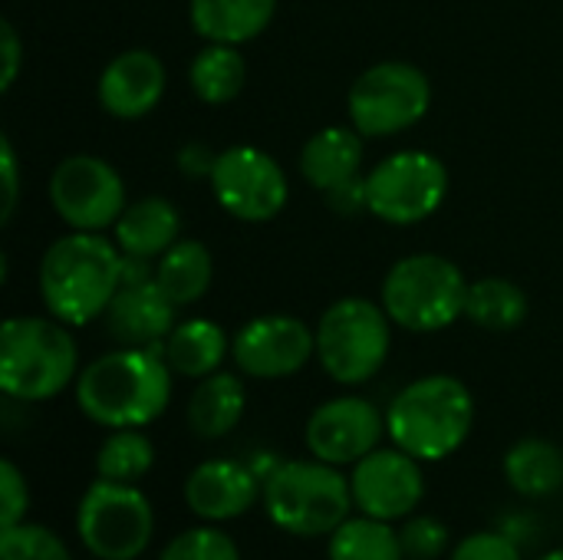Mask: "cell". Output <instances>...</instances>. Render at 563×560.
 <instances>
[{
    "instance_id": "obj_11",
    "label": "cell",
    "mask_w": 563,
    "mask_h": 560,
    "mask_svg": "<svg viewBox=\"0 0 563 560\" xmlns=\"http://www.w3.org/2000/svg\"><path fill=\"white\" fill-rule=\"evenodd\" d=\"M46 195L56 218L69 231H96V234L115 228L119 215L129 205L125 178L119 175V168L102 155H89V152L59 158L49 175Z\"/></svg>"
},
{
    "instance_id": "obj_26",
    "label": "cell",
    "mask_w": 563,
    "mask_h": 560,
    "mask_svg": "<svg viewBox=\"0 0 563 560\" xmlns=\"http://www.w3.org/2000/svg\"><path fill=\"white\" fill-rule=\"evenodd\" d=\"M244 83H247V63L241 56V46L205 43L188 66V86L195 99L205 106L234 102L244 92Z\"/></svg>"
},
{
    "instance_id": "obj_22",
    "label": "cell",
    "mask_w": 563,
    "mask_h": 560,
    "mask_svg": "<svg viewBox=\"0 0 563 560\" xmlns=\"http://www.w3.org/2000/svg\"><path fill=\"white\" fill-rule=\"evenodd\" d=\"M277 13V0H188L191 30L205 43L244 46L257 40Z\"/></svg>"
},
{
    "instance_id": "obj_19",
    "label": "cell",
    "mask_w": 563,
    "mask_h": 560,
    "mask_svg": "<svg viewBox=\"0 0 563 560\" xmlns=\"http://www.w3.org/2000/svg\"><path fill=\"white\" fill-rule=\"evenodd\" d=\"M363 162H366V139L353 125H323L303 142L297 168L310 188L327 195L366 175Z\"/></svg>"
},
{
    "instance_id": "obj_30",
    "label": "cell",
    "mask_w": 563,
    "mask_h": 560,
    "mask_svg": "<svg viewBox=\"0 0 563 560\" xmlns=\"http://www.w3.org/2000/svg\"><path fill=\"white\" fill-rule=\"evenodd\" d=\"M158 560H241V551L221 525H195L181 535H175Z\"/></svg>"
},
{
    "instance_id": "obj_31",
    "label": "cell",
    "mask_w": 563,
    "mask_h": 560,
    "mask_svg": "<svg viewBox=\"0 0 563 560\" xmlns=\"http://www.w3.org/2000/svg\"><path fill=\"white\" fill-rule=\"evenodd\" d=\"M0 560H73L66 541L43 525L23 521L0 531Z\"/></svg>"
},
{
    "instance_id": "obj_21",
    "label": "cell",
    "mask_w": 563,
    "mask_h": 560,
    "mask_svg": "<svg viewBox=\"0 0 563 560\" xmlns=\"http://www.w3.org/2000/svg\"><path fill=\"white\" fill-rule=\"evenodd\" d=\"M247 409V389L241 373H228L218 370L205 380H198V386L188 396V429L205 439V442H218L224 436H231Z\"/></svg>"
},
{
    "instance_id": "obj_7",
    "label": "cell",
    "mask_w": 563,
    "mask_h": 560,
    "mask_svg": "<svg viewBox=\"0 0 563 560\" xmlns=\"http://www.w3.org/2000/svg\"><path fill=\"white\" fill-rule=\"evenodd\" d=\"M393 320L369 297H340L317 320V363L340 386L369 383L389 360Z\"/></svg>"
},
{
    "instance_id": "obj_23",
    "label": "cell",
    "mask_w": 563,
    "mask_h": 560,
    "mask_svg": "<svg viewBox=\"0 0 563 560\" xmlns=\"http://www.w3.org/2000/svg\"><path fill=\"white\" fill-rule=\"evenodd\" d=\"M162 356L168 360L175 376L198 383L224 366V360L231 356V337L211 317H188L178 320L175 330L165 337Z\"/></svg>"
},
{
    "instance_id": "obj_13",
    "label": "cell",
    "mask_w": 563,
    "mask_h": 560,
    "mask_svg": "<svg viewBox=\"0 0 563 560\" xmlns=\"http://www.w3.org/2000/svg\"><path fill=\"white\" fill-rule=\"evenodd\" d=\"M317 356V327L294 314L251 317L231 337V360L247 380H287Z\"/></svg>"
},
{
    "instance_id": "obj_17",
    "label": "cell",
    "mask_w": 563,
    "mask_h": 560,
    "mask_svg": "<svg viewBox=\"0 0 563 560\" xmlns=\"http://www.w3.org/2000/svg\"><path fill=\"white\" fill-rule=\"evenodd\" d=\"M264 495V482L247 462L205 459L185 479V505L205 525H228L244 518Z\"/></svg>"
},
{
    "instance_id": "obj_9",
    "label": "cell",
    "mask_w": 563,
    "mask_h": 560,
    "mask_svg": "<svg viewBox=\"0 0 563 560\" xmlns=\"http://www.w3.org/2000/svg\"><path fill=\"white\" fill-rule=\"evenodd\" d=\"M449 168L426 149H399L366 172L369 215L393 228L429 221L449 198Z\"/></svg>"
},
{
    "instance_id": "obj_32",
    "label": "cell",
    "mask_w": 563,
    "mask_h": 560,
    "mask_svg": "<svg viewBox=\"0 0 563 560\" xmlns=\"http://www.w3.org/2000/svg\"><path fill=\"white\" fill-rule=\"evenodd\" d=\"M399 541H402V554L406 560H439L449 554L452 535L445 528V521H439L435 515H409L399 528Z\"/></svg>"
},
{
    "instance_id": "obj_14",
    "label": "cell",
    "mask_w": 563,
    "mask_h": 560,
    "mask_svg": "<svg viewBox=\"0 0 563 560\" xmlns=\"http://www.w3.org/2000/svg\"><path fill=\"white\" fill-rule=\"evenodd\" d=\"M350 488L360 515L396 525L422 508L426 472L422 462L402 452L399 446H379L376 452L350 465Z\"/></svg>"
},
{
    "instance_id": "obj_12",
    "label": "cell",
    "mask_w": 563,
    "mask_h": 560,
    "mask_svg": "<svg viewBox=\"0 0 563 560\" xmlns=\"http://www.w3.org/2000/svg\"><path fill=\"white\" fill-rule=\"evenodd\" d=\"M208 185L221 211L244 224H267L290 201L284 165L257 145H231L218 152Z\"/></svg>"
},
{
    "instance_id": "obj_25",
    "label": "cell",
    "mask_w": 563,
    "mask_h": 560,
    "mask_svg": "<svg viewBox=\"0 0 563 560\" xmlns=\"http://www.w3.org/2000/svg\"><path fill=\"white\" fill-rule=\"evenodd\" d=\"M501 469H505L508 485L521 498H531V502L551 498L563 488V449L541 436L518 439L505 452Z\"/></svg>"
},
{
    "instance_id": "obj_33",
    "label": "cell",
    "mask_w": 563,
    "mask_h": 560,
    "mask_svg": "<svg viewBox=\"0 0 563 560\" xmlns=\"http://www.w3.org/2000/svg\"><path fill=\"white\" fill-rule=\"evenodd\" d=\"M30 512V485L26 475L16 469V462H0V531L23 525Z\"/></svg>"
},
{
    "instance_id": "obj_27",
    "label": "cell",
    "mask_w": 563,
    "mask_h": 560,
    "mask_svg": "<svg viewBox=\"0 0 563 560\" xmlns=\"http://www.w3.org/2000/svg\"><path fill=\"white\" fill-rule=\"evenodd\" d=\"M531 314V300L521 284L508 277H482L472 281L468 300H465V320L488 333H511L518 330Z\"/></svg>"
},
{
    "instance_id": "obj_5",
    "label": "cell",
    "mask_w": 563,
    "mask_h": 560,
    "mask_svg": "<svg viewBox=\"0 0 563 560\" xmlns=\"http://www.w3.org/2000/svg\"><path fill=\"white\" fill-rule=\"evenodd\" d=\"M264 515L290 538H330L353 515L350 475L320 459H290L264 482Z\"/></svg>"
},
{
    "instance_id": "obj_6",
    "label": "cell",
    "mask_w": 563,
    "mask_h": 560,
    "mask_svg": "<svg viewBox=\"0 0 563 560\" xmlns=\"http://www.w3.org/2000/svg\"><path fill=\"white\" fill-rule=\"evenodd\" d=\"M472 281L442 254L419 251L399 257L379 287V304L406 333H442L465 317Z\"/></svg>"
},
{
    "instance_id": "obj_3",
    "label": "cell",
    "mask_w": 563,
    "mask_h": 560,
    "mask_svg": "<svg viewBox=\"0 0 563 560\" xmlns=\"http://www.w3.org/2000/svg\"><path fill=\"white\" fill-rule=\"evenodd\" d=\"M475 429V396L449 373L406 383L386 409V436L419 462L455 455Z\"/></svg>"
},
{
    "instance_id": "obj_29",
    "label": "cell",
    "mask_w": 563,
    "mask_h": 560,
    "mask_svg": "<svg viewBox=\"0 0 563 560\" xmlns=\"http://www.w3.org/2000/svg\"><path fill=\"white\" fill-rule=\"evenodd\" d=\"M155 465V446L142 429H109L96 452V479L139 485Z\"/></svg>"
},
{
    "instance_id": "obj_38",
    "label": "cell",
    "mask_w": 563,
    "mask_h": 560,
    "mask_svg": "<svg viewBox=\"0 0 563 560\" xmlns=\"http://www.w3.org/2000/svg\"><path fill=\"white\" fill-rule=\"evenodd\" d=\"M538 560H563V548H554V551H548V554H541Z\"/></svg>"
},
{
    "instance_id": "obj_1",
    "label": "cell",
    "mask_w": 563,
    "mask_h": 560,
    "mask_svg": "<svg viewBox=\"0 0 563 560\" xmlns=\"http://www.w3.org/2000/svg\"><path fill=\"white\" fill-rule=\"evenodd\" d=\"M175 373L162 347H115L79 370V413L102 429H145L172 406Z\"/></svg>"
},
{
    "instance_id": "obj_18",
    "label": "cell",
    "mask_w": 563,
    "mask_h": 560,
    "mask_svg": "<svg viewBox=\"0 0 563 560\" xmlns=\"http://www.w3.org/2000/svg\"><path fill=\"white\" fill-rule=\"evenodd\" d=\"M175 300L162 290L155 277L125 281L112 297L102 323L119 347H162L178 323Z\"/></svg>"
},
{
    "instance_id": "obj_8",
    "label": "cell",
    "mask_w": 563,
    "mask_h": 560,
    "mask_svg": "<svg viewBox=\"0 0 563 560\" xmlns=\"http://www.w3.org/2000/svg\"><path fill=\"white\" fill-rule=\"evenodd\" d=\"M432 109V83L409 59H379L366 66L350 92L346 116L363 139H389L416 129Z\"/></svg>"
},
{
    "instance_id": "obj_10",
    "label": "cell",
    "mask_w": 563,
    "mask_h": 560,
    "mask_svg": "<svg viewBox=\"0 0 563 560\" xmlns=\"http://www.w3.org/2000/svg\"><path fill=\"white\" fill-rule=\"evenodd\" d=\"M76 535L96 560H139L155 538V508L135 485L96 479L76 505Z\"/></svg>"
},
{
    "instance_id": "obj_28",
    "label": "cell",
    "mask_w": 563,
    "mask_h": 560,
    "mask_svg": "<svg viewBox=\"0 0 563 560\" xmlns=\"http://www.w3.org/2000/svg\"><path fill=\"white\" fill-rule=\"evenodd\" d=\"M327 560H406L399 528L369 515L346 518L327 538Z\"/></svg>"
},
{
    "instance_id": "obj_24",
    "label": "cell",
    "mask_w": 563,
    "mask_h": 560,
    "mask_svg": "<svg viewBox=\"0 0 563 560\" xmlns=\"http://www.w3.org/2000/svg\"><path fill=\"white\" fill-rule=\"evenodd\" d=\"M155 281L175 307H195L214 284V254L198 238H178L158 261Z\"/></svg>"
},
{
    "instance_id": "obj_35",
    "label": "cell",
    "mask_w": 563,
    "mask_h": 560,
    "mask_svg": "<svg viewBox=\"0 0 563 560\" xmlns=\"http://www.w3.org/2000/svg\"><path fill=\"white\" fill-rule=\"evenodd\" d=\"M0 172H3V224L13 218L16 211V198H20V175H16V152L10 135L0 139Z\"/></svg>"
},
{
    "instance_id": "obj_34",
    "label": "cell",
    "mask_w": 563,
    "mask_h": 560,
    "mask_svg": "<svg viewBox=\"0 0 563 560\" xmlns=\"http://www.w3.org/2000/svg\"><path fill=\"white\" fill-rule=\"evenodd\" d=\"M449 560H525L521 545L505 531H475L462 538Z\"/></svg>"
},
{
    "instance_id": "obj_36",
    "label": "cell",
    "mask_w": 563,
    "mask_h": 560,
    "mask_svg": "<svg viewBox=\"0 0 563 560\" xmlns=\"http://www.w3.org/2000/svg\"><path fill=\"white\" fill-rule=\"evenodd\" d=\"M327 201H330V208L336 215H346V218H353L360 211H369V205H366V175H360V178L327 191Z\"/></svg>"
},
{
    "instance_id": "obj_15",
    "label": "cell",
    "mask_w": 563,
    "mask_h": 560,
    "mask_svg": "<svg viewBox=\"0 0 563 560\" xmlns=\"http://www.w3.org/2000/svg\"><path fill=\"white\" fill-rule=\"evenodd\" d=\"M383 436L386 413L366 396H333L320 403L303 426L307 452L340 469L356 465L360 459L376 452Z\"/></svg>"
},
{
    "instance_id": "obj_2",
    "label": "cell",
    "mask_w": 563,
    "mask_h": 560,
    "mask_svg": "<svg viewBox=\"0 0 563 560\" xmlns=\"http://www.w3.org/2000/svg\"><path fill=\"white\" fill-rule=\"evenodd\" d=\"M125 257L119 244L96 231H66L56 238L36 267V290L49 317L66 327L102 320L122 287Z\"/></svg>"
},
{
    "instance_id": "obj_4",
    "label": "cell",
    "mask_w": 563,
    "mask_h": 560,
    "mask_svg": "<svg viewBox=\"0 0 563 560\" xmlns=\"http://www.w3.org/2000/svg\"><path fill=\"white\" fill-rule=\"evenodd\" d=\"M79 347L56 317H10L0 327V389L20 403H46L76 386Z\"/></svg>"
},
{
    "instance_id": "obj_37",
    "label": "cell",
    "mask_w": 563,
    "mask_h": 560,
    "mask_svg": "<svg viewBox=\"0 0 563 560\" xmlns=\"http://www.w3.org/2000/svg\"><path fill=\"white\" fill-rule=\"evenodd\" d=\"M0 36H3V89H10L20 76V63H23V46H20V36L13 30L10 20L0 23Z\"/></svg>"
},
{
    "instance_id": "obj_20",
    "label": "cell",
    "mask_w": 563,
    "mask_h": 560,
    "mask_svg": "<svg viewBox=\"0 0 563 560\" xmlns=\"http://www.w3.org/2000/svg\"><path fill=\"white\" fill-rule=\"evenodd\" d=\"M181 234V211L162 195H145L125 205L112 228V241L125 257L158 261Z\"/></svg>"
},
{
    "instance_id": "obj_16",
    "label": "cell",
    "mask_w": 563,
    "mask_h": 560,
    "mask_svg": "<svg viewBox=\"0 0 563 560\" xmlns=\"http://www.w3.org/2000/svg\"><path fill=\"white\" fill-rule=\"evenodd\" d=\"M168 89V69L158 53L132 46L115 53L99 79H96V99L99 109L122 122H139L158 109Z\"/></svg>"
}]
</instances>
